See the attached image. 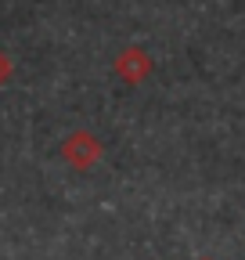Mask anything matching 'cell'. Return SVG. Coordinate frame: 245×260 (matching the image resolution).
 Instances as JSON below:
<instances>
[{"instance_id":"3","label":"cell","mask_w":245,"mask_h":260,"mask_svg":"<svg viewBox=\"0 0 245 260\" xmlns=\"http://www.w3.org/2000/svg\"><path fill=\"white\" fill-rule=\"evenodd\" d=\"M8 76H11V61H8V54H4V51H0V83H4Z\"/></svg>"},{"instance_id":"2","label":"cell","mask_w":245,"mask_h":260,"mask_svg":"<svg viewBox=\"0 0 245 260\" xmlns=\"http://www.w3.org/2000/svg\"><path fill=\"white\" fill-rule=\"evenodd\" d=\"M112 69H115V76L127 87H137L141 80L151 76V54L144 47H127V51H119V58L112 61Z\"/></svg>"},{"instance_id":"4","label":"cell","mask_w":245,"mask_h":260,"mask_svg":"<svg viewBox=\"0 0 245 260\" xmlns=\"http://www.w3.org/2000/svg\"><path fill=\"white\" fill-rule=\"evenodd\" d=\"M202 260H209V256H202Z\"/></svg>"},{"instance_id":"1","label":"cell","mask_w":245,"mask_h":260,"mask_svg":"<svg viewBox=\"0 0 245 260\" xmlns=\"http://www.w3.org/2000/svg\"><path fill=\"white\" fill-rule=\"evenodd\" d=\"M61 159L69 162L72 170H90L101 159V141L90 134V130H76L61 141Z\"/></svg>"}]
</instances>
